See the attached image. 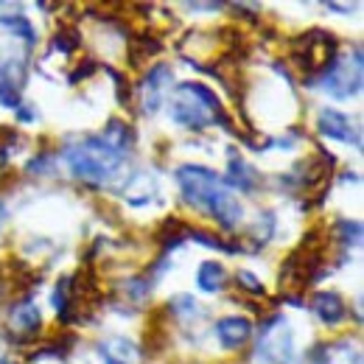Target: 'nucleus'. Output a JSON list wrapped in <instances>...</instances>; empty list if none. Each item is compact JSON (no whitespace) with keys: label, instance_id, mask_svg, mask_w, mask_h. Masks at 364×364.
Wrapping results in <instances>:
<instances>
[{"label":"nucleus","instance_id":"1","mask_svg":"<svg viewBox=\"0 0 364 364\" xmlns=\"http://www.w3.org/2000/svg\"><path fill=\"white\" fill-rule=\"evenodd\" d=\"M177 182H180L182 196L191 208L210 216L219 228H238V222L244 216V208L216 171H210L205 166H180L177 168Z\"/></svg>","mask_w":364,"mask_h":364},{"label":"nucleus","instance_id":"2","mask_svg":"<svg viewBox=\"0 0 364 364\" xmlns=\"http://www.w3.org/2000/svg\"><path fill=\"white\" fill-rule=\"evenodd\" d=\"M171 118H174V124L193 129V132H202L210 127H228L230 129V118L219 95L202 82H182L174 87Z\"/></svg>","mask_w":364,"mask_h":364},{"label":"nucleus","instance_id":"3","mask_svg":"<svg viewBox=\"0 0 364 364\" xmlns=\"http://www.w3.org/2000/svg\"><path fill=\"white\" fill-rule=\"evenodd\" d=\"M65 160H68L73 177L92 182V185H104L118 174L124 154H118L112 146H107L101 135H92L70 149H65Z\"/></svg>","mask_w":364,"mask_h":364},{"label":"nucleus","instance_id":"4","mask_svg":"<svg viewBox=\"0 0 364 364\" xmlns=\"http://www.w3.org/2000/svg\"><path fill=\"white\" fill-rule=\"evenodd\" d=\"M336 37L331 31H309V34H300L294 43H291V53H289V62L294 68L303 70V76L314 79L317 73H322L333 59H336Z\"/></svg>","mask_w":364,"mask_h":364},{"label":"nucleus","instance_id":"5","mask_svg":"<svg viewBox=\"0 0 364 364\" xmlns=\"http://www.w3.org/2000/svg\"><path fill=\"white\" fill-rule=\"evenodd\" d=\"M319 79H322V87L328 95H333V98H350V95H356V92L362 90V50L356 48V56L350 59H342V56H336L322 73H319Z\"/></svg>","mask_w":364,"mask_h":364},{"label":"nucleus","instance_id":"6","mask_svg":"<svg viewBox=\"0 0 364 364\" xmlns=\"http://www.w3.org/2000/svg\"><path fill=\"white\" fill-rule=\"evenodd\" d=\"M291 359V328L286 317H272L264 322L261 339L255 348L258 364H286Z\"/></svg>","mask_w":364,"mask_h":364},{"label":"nucleus","instance_id":"7","mask_svg":"<svg viewBox=\"0 0 364 364\" xmlns=\"http://www.w3.org/2000/svg\"><path fill=\"white\" fill-rule=\"evenodd\" d=\"M171 82H174V73H171L168 65H154L146 73V79L140 82V104H143L140 109H143V115H154L160 109L163 92L171 87Z\"/></svg>","mask_w":364,"mask_h":364},{"label":"nucleus","instance_id":"8","mask_svg":"<svg viewBox=\"0 0 364 364\" xmlns=\"http://www.w3.org/2000/svg\"><path fill=\"white\" fill-rule=\"evenodd\" d=\"M317 132L331 140H342V143H353L356 149L362 146V135L359 129L350 124L348 115L336 112V109H322L319 112V121H317Z\"/></svg>","mask_w":364,"mask_h":364},{"label":"nucleus","instance_id":"9","mask_svg":"<svg viewBox=\"0 0 364 364\" xmlns=\"http://www.w3.org/2000/svg\"><path fill=\"white\" fill-rule=\"evenodd\" d=\"M9 325H11V331H17V333H23V336L40 333L43 317H40V309L34 306L31 294H26L23 300H17V303L11 306V311H9Z\"/></svg>","mask_w":364,"mask_h":364},{"label":"nucleus","instance_id":"10","mask_svg":"<svg viewBox=\"0 0 364 364\" xmlns=\"http://www.w3.org/2000/svg\"><path fill=\"white\" fill-rule=\"evenodd\" d=\"M252 336V322L247 317H222L216 319V339L225 350H235L241 348L247 339Z\"/></svg>","mask_w":364,"mask_h":364},{"label":"nucleus","instance_id":"11","mask_svg":"<svg viewBox=\"0 0 364 364\" xmlns=\"http://www.w3.org/2000/svg\"><path fill=\"white\" fill-rule=\"evenodd\" d=\"M311 309H314V314L319 317V322L328 325V328L339 325L342 319L348 317V306H345V300L336 291H317L311 297Z\"/></svg>","mask_w":364,"mask_h":364},{"label":"nucleus","instance_id":"12","mask_svg":"<svg viewBox=\"0 0 364 364\" xmlns=\"http://www.w3.org/2000/svg\"><path fill=\"white\" fill-rule=\"evenodd\" d=\"M98 353H101L104 364H140V359H143L140 348H137L135 342L124 339V336H112V339L101 342Z\"/></svg>","mask_w":364,"mask_h":364},{"label":"nucleus","instance_id":"13","mask_svg":"<svg viewBox=\"0 0 364 364\" xmlns=\"http://www.w3.org/2000/svg\"><path fill=\"white\" fill-rule=\"evenodd\" d=\"M228 182H230L228 185L230 191L238 188V191H244V193L255 191V185H258V171H255L252 166H247L235 149H230V154H228Z\"/></svg>","mask_w":364,"mask_h":364},{"label":"nucleus","instance_id":"14","mask_svg":"<svg viewBox=\"0 0 364 364\" xmlns=\"http://www.w3.org/2000/svg\"><path fill=\"white\" fill-rule=\"evenodd\" d=\"M101 140L107 143V146H112L118 154H129V149H132V143H135V132H132V127L129 124H124V121H118V118H112L107 127H104V132H101Z\"/></svg>","mask_w":364,"mask_h":364},{"label":"nucleus","instance_id":"15","mask_svg":"<svg viewBox=\"0 0 364 364\" xmlns=\"http://www.w3.org/2000/svg\"><path fill=\"white\" fill-rule=\"evenodd\" d=\"M196 283H199L202 291L216 294V291H222L225 283H228V269H225L219 261H205V264L196 269Z\"/></svg>","mask_w":364,"mask_h":364},{"label":"nucleus","instance_id":"16","mask_svg":"<svg viewBox=\"0 0 364 364\" xmlns=\"http://www.w3.org/2000/svg\"><path fill=\"white\" fill-rule=\"evenodd\" d=\"M0 26H6L14 37H23L28 46H34V43H37V31H34L31 20H28V17H23V14H0Z\"/></svg>","mask_w":364,"mask_h":364},{"label":"nucleus","instance_id":"17","mask_svg":"<svg viewBox=\"0 0 364 364\" xmlns=\"http://www.w3.org/2000/svg\"><path fill=\"white\" fill-rule=\"evenodd\" d=\"M272 232H274V216L269 213V210H264V213L258 216V222H255L252 232L247 235V238L252 241V247H250V250H258V247H264V244L272 238Z\"/></svg>","mask_w":364,"mask_h":364},{"label":"nucleus","instance_id":"18","mask_svg":"<svg viewBox=\"0 0 364 364\" xmlns=\"http://www.w3.org/2000/svg\"><path fill=\"white\" fill-rule=\"evenodd\" d=\"M82 46V37H79V28L76 26H62L53 37V48L62 50V53H73L76 48Z\"/></svg>","mask_w":364,"mask_h":364},{"label":"nucleus","instance_id":"19","mask_svg":"<svg viewBox=\"0 0 364 364\" xmlns=\"http://www.w3.org/2000/svg\"><path fill=\"white\" fill-rule=\"evenodd\" d=\"M168 311L177 317H193V314H199V303L191 294H180V297L168 300Z\"/></svg>","mask_w":364,"mask_h":364},{"label":"nucleus","instance_id":"20","mask_svg":"<svg viewBox=\"0 0 364 364\" xmlns=\"http://www.w3.org/2000/svg\"><path fill=\"white\" fill-rule=\"evenodd\" d=\"M0 104L9 109H20V87L9 79H0Z\"/></svg>","mask_w":364,"mask_h":364},{"label":"nucleus","instance_id":"21","mask_svg":"<svg viewBox=\"0 0 364 364\" xmlns=\"http://www.w3.org/2000/svg\"><path fill=\"white\" fill-rule=\"evenodd\" d=\"M235 283H238L244 291H250V294H261V297H264V286L258 283V277H255L252 272H244V269H241V272L235 274Z\"/></svg>","mask_w":364,"mask_h":364},{"label":"nucleus","instance_id":"22","mask_svg":"<svg viewBox=\"0 0 364 364\" xmlns=\"http://www.w3.org/2000/svg\"><path fill=\"white\" fill-rule=\"evenodd\" d=\"M92 70H95V62H92V59H85V68L79 65V68L70 73V82H73V85H79L82 79H87V76H90Z\"/></svg>","mask_w":364,"mask_h":364},{"label":"nucleus","instance_id":"23","mask_svg":"<svg viewBox=\"0 0 364 364\" xmlns=\"http://www.w3.org/2000/svg\"><path fill=\"white\" fill-rule=\"evenodd\" d=\"M50 160H53L50 154H40L37 160H31V163H28V171H31V174H43V171L48 168V163H50Z\"/></svg>","mask_w":364,"mask_h":364},{"label":"nucleus","instance_id":"24","mask_svg":"<svg viewBox=\"0 0 364 364\" xmlns=\"http://www.w3.org/2000/svg\"><path fill=\"white\" fill-rule=\"evenodd\" d=\"M17 115H20V121H31V118H34V112H31V109H20Z\"/></svg>","mask_w":364,"mask_h":364},{"label":"nucleus","instance_id":"25","mask_svg":"<svg viewBox=\"0 0 364 364\" xmlns=\"http://www.w3.org/2000/svg\"><path fill=\"white\" fill-rule=\"evenodd\" d=\"M3 225H6V210H3V205H0V232H3Z\"/></svg>","mask_w":364,"mask_h":364},{"label":"nucleus","instance_id":"26","mask_svg":"<svg viewBox=\"0 0 364 364\" xmlns=\"http://www.w3.org/2000/svg\"><path fill=\"white\" fill-rule=\"evenodd\" d=\"M0 364H17V362H14V359H3Z\"/></svg>","mask_w":364,"mask_h":364}]
</instances>
